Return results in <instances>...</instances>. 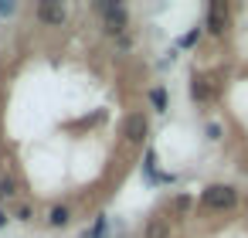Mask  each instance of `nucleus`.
Returning <instances> with one entry per match:
<instances>
[{
  "mask_svg": "<svg viewBox=\"0 0 248 238\" xmlns=\"http://www.w3.org/2000/svg\"><path fill=\"white\" fill-rule=\"evenodd\" d=\"M201 204L211 207V211H231L238 204V190L228 187V184H211L204 194H201Z\"/></svg>",
  "mask_w": 248,
  "mask_h": 238,
  "instance_id": "obj_1",
  "label": "nucleus"
},
{
  "mask_svg": "<svg viewBox=\"0 0 248 238\" xmlns=\"http://www.w3.org/2000/svg\"><path fill=\"white\" fill-rule=\"evenodd\" d=\"M95 11L102 14V28H106V34H123V31H126V24H129L126 7H119V4H99Z\"/></svg>",
  "mask_w": 248,
  "mask_h": 238,
  "instance_id": "obj_2",
  "label": "nucleus"
},
{
  "mask_svg": "<svg viewBox=\"0 0 248 238\" xmlns=\"http://www.w3.org/2000/svg\"><path fill=\"white\" fill-rule=\"evenodd\" d=\"M65 7L58 4V0H41L38 4V21L41 24H51V28H58V24H65Z\"/></svg>",
  "mask_w": 248,
  "mask_h": 238,
  "instance_id": "obj_3",
  "label": "nucleus"
},
{
  "mask_svg": "<svg viewBox=\"0 0 248 238\" xmlns=\"http://www.w3.org/2000/svg\"><path fill=\"white\" fill-rule=\"evenodd\" d=\"M146 116L143 112H133V116H126V123H123V136L129 140V143H143L146 140Z\"/></svg>",
  "mask_w": 248,
  "mask_h": 238,
  "instance_id": "obj_4",
  "label": "nucleus"
},
{
  "mask_svg": "<svg viewBox=\"0 0 248 238\" xmlns=\"http://www.w3.org/2000/svg\"><path fill=\"white\" fill-rule=\"evenodd\" d=\"M228 28V7L221 4V0H214V4L207 7V31L211 34H224Z\"/></svg>",
  "mask_w": 248,
  "mask_h": 238,
  "instance_id": "obj_5",
  "label": "nucleus"
},
{
  "mask_svg": "<svg viewBox=\"0 0 248 238\" xmlns=\"http://www.w3.org/2000/svg\"><path fill=\"white\" fill-rule=\"evenodd\" d=\"M68 221H72V211H68L65 204H55V207L48 211V224H51V228H65Z\"/></svg>",
  "mask_w": 248,
  "mask_h": 238,
  "instance_id": "obj_6",
  "label": "nucleus"
},
{
  "mask_svg": "<svg viewBox=\"0 0 248 238\" xmlns=\"http://www.w3.org/2000/svg\"><path fill=\"white\" fill-rule=\"evenodd\" d=\"M143 238H170V224L163 221V218H153L150 224H146V235Z\"/></svg>",
  "mask_w": 248,
  "mask_h": 238,
  "instance_id": "obj_7",
  "label": "nucleus"
},
{
  "mask_svg": "<svg viewBox=\"0 0 248 238\" xmlns=\"http://www.w3.org/2000/svg\"><path fill=\"white\" fill-rule=\"evenodd\" d=\"M190 95H194L197 102H207V99H211V85H207L204 79H194V85H190Z\"/></svg>",
  "mask_w": 248,
  "mask_h": 238,
  "instance_id": "obj_8",
  "label": "nucleus"
},
{
  "mask_svg": "<svg viewBox=\"0 0 248 238\" xmlns=\"http://www.w3.org/2000/svg\"><path fill=\"white\" fill-rule=\"evenodd\" d=\"M150 102H153L156 112H163V109H167V92H163V89H153V92H150Z\"/></svg>",
  "mask_w": 248,
  "mask_h": 238,
  "instance_id": "obj_9",
  "label": "nucleus"
},
{
  "mask_svg": "<svg viewBox=\"0 0 248 238\" xmlns=\"http://www.w3.org/2000/svg\"><path fill=\"white\" fill-rule=\"evenodd\" d=\"M31 214H34L31 204H21V207H17V218H21V221H31Z\"/></svg>",
  "mask_w": 248,
  "mask_h": 238,
  "instance_id": "obj_10",
  "label": "nucleus"
},
{
  "mask_svg": "<svg viewBox=\"0 0 248 238\" xmlns=\"http://www.w3.org/2000/svg\"><path fill=\"white\" fill-rule=\"evenodd\" d=\"M92 238H106V218H99V221H95V231H92Z\"/></svg>",
  "mask_w": 248,
  "mask_h": 238,
  "instance_id": "obj_11",
  "label": "nucleus"
},
{
  "mask_svg": "<svg viewBox=\"0 0 248 238\" xmlns=\"http://www.w3.org/2000/svg\"><path fill=\"white\" fill-rule=\"evenodd\" d=\"M0 194L11 197V194H14V180H0Z\"/></svg>",
  "mask_w": 248,
  "mask_h": 238,
  "instance_id": "obj_12",
  "label": "nucleus"
},
{
  "mask_svg": "<svg viewBox=\"0 0 248 238\" xmlns=\"http://www.w3.org/2000/svg\"><path fill=\"white\" fill-rule=\"evenodd\" d=\"M173 207H177V211H187V207H190V197H177Z\"/></svg>",
  "mask_w": 248,
  "mask_h": 238,
  "instance_id": "obj_13",
  "label": "nucleus"
},
{
  "mask_svg": "<svg viewBox=\"0 0 248 238\" xmlns=\"http://www.w3.org/2000/svg\"><path fill=\"white\" fill-rule=\"evenodd\" d=\"M197 34H201V31H190V34H187V38H184L180 45H184V48H187V45H194V41H197Z\"/></svg>",
  "mask_w": 248,
  "mask_h": 238,
  "instance_id": "obj_14",
  "label": "nucleus"
},
{
  "mask_svg": "<svg viewBox=\"0 0 248 238\" xmlns=\"http://www.w3.org/2000/svg\"><path fill=\"white\" fill-rule=\"evenodd\" d=\"M14 11V4H0V14H11Z\"/></svg>",
  "mask_w": 248,
  "mask_h": 238,
  "instance_id": "obj_15",
  "label": "nucleus"
},
{
  "mask_svg": "<svg viewBox=\"0 0 248 238\" xmlns=\"http://www.w3.org/2000/svg\"><path fill=\"white\" fill-rule=\"evenodd\" d=\"M4 224H7V214H4V211H0V228H4Z\"/></svg>",
  "mask_w": 248,
  "mask_h": 238,
  "instance_id": "obj_16",
  "label": "nucleus"
}]
</instances>
